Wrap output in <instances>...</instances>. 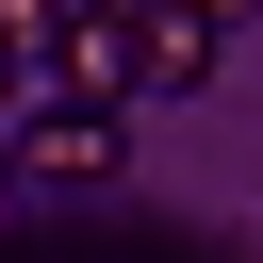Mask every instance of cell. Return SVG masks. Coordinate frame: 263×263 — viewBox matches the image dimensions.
Returning <instances> with one entry per match:
<instances>
[{
  "label": "cell",
  "mask_w": 263,
  "mask_h": 263,
  "mask_svg": "<svg viewBox=\"0 0 263 263\" xmlns=\"http://www.w3.org/2000/svg\"><path fill=\"white\" fill-rule=\"evenodd\" d=\"M0 148H16V181H66V197H82V181L132 164V115H115V99H16Z\"/></svg>",
  "instance_id": "cell-1"
},
{
  "label": "cell",
  "mask_w": 263,
  "mask_h": 263,
  "mask_svg": "<svg viewBox=\"0 0 263 263\" xmlns=\"http://www.w3.org/2000/svg\"><path fill=\"white\" fill-rule=\"evenodd\" d=\"M33 66H49V99L132 115V0H33Z\"/></svg>",
  "instance_id": "cell-2"
},
{
  "label": "cell",
  "mask_w": 263,
  "mask_h": 263,
  "mask_svg": "<svg viewBox=\"0 0 263 263\" xmlns=\"http://www.w3.org/2000/svg\"><path fill=\"white\" fill-rule=\"evenodd\" d=\"M214 49H230V16H214V0H132V99H197V82H214Z\"/></svg>",
  "instance_id": "cell-3"
},
{
  "label": "cell",
  "mask_w": 263,
  "mask_h": 263,
  "mask_svg": "<svg viewBox=\"0 0 263 263\" xmlns=\"http://www.w3.org/2000/svg\"><path fill=\"white\" fill-rule=\"evenodd\" d=\"M33 99V0H0V115Z\"/></svg>",
  "instance_id": "cell-4"
},
{
  "label": "cell",
  "mask_w": 263,
  "mask_h": 263,
  "mask_svg": "<svg viewBox=\"0 0 263 263\" xmlns=\"http://www.w3.org/2000/svg\"><path fill=\"white\" fill-rule=\"evenodd\" d=\"M0 197H16V148H0Z\"/></svg>",
  "instance_id": "cell-5"
},
{
  "label": "cell",
  "mask_w": 263,
  "mask_h": 263,
  "mask_svg": "<svg viewBox=\"0 0 263 263\" xmlns=\"http://www.w3.org/2000/svg\"><path fill=\"white\" fill-rule=\"evenodd\" d=\"M214 16H247V0H214Z\"/></svg>",
  "instance_id": "cell-6"
}]
</instances>
